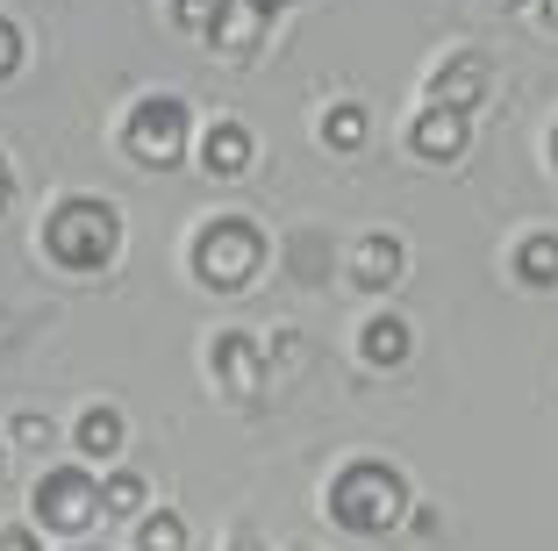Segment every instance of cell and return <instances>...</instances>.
I'll use <instances>...</instances> for the list:
<instances>
[{"mask_svg":"<svg viewBox=\"0 0 558 551\" xmlns=\"http://www.w3.org/2000/svg\"><path fill=\"white\" fill-rule=\"evenodd\" d=\"M258 259H265V237H258V223H244V215H215L208 229L194 237V273H201V287H244L251 273H258Z\"/></svg>","mask_w":558,"mask_h":551,"instance_id":"obj_3","label":"cell"},{"mask_svg":"<svg viewBox=\"0 0 558 551\" xmlns=\"http://www.w3.org/2000/svg\"><path fill=\"white\" fill-rule=\"evenodd\" d=\"M136 544L144 551H186V523L172 516V508H150L144 530H136Z\"/></svg>","mask_w":558,"mask_h":551,"instance_id":"obj_17","label":"cell"},{"mask_svg":"<svg viewBox=\"0 0 558 551\" xmlns=\"http://www.w3.org/2000/svg\"><path fill=\"white\" fill-rule=\"evenodd\" d=\"M15 65H22V29H15L8 15H0V80H8Z\"/></svg>","mask_w":558,"mask_h":551,"instance_id":"obj_18","label":"cell"},{"mask_svg":"<svg viewBox=\"0 0 558 551\" xmlns=\"http://www.w3.org/2000/svg\"><path fill=\"white\" fill-rule=\"evenodd\" d=\"M544 15H551V29H558V0H544Z\"/></svg>","mask_w":558,"mask_h":551,"instance_id":"obj_21","label":"cell"},{"mask_svg":"<svg viewBox=\"0 0 558 551\" xmlns=\"http://www.w3.org/2000/svg\"><path fill=\"white\" fill-rule=\"evenodd\" d=\"M44 251L65 265V273H100V265L122 251V215L108 208V201H94V194H72V201L50 208Z\"/></svg>","mask_w":558,"mask_h":551,"instance_id":"obj_2","label":"cell"},{"mask_svg":"<svg viewBox=\"0 0 558 551\" xmlns=\"http://www.w3.org/2000/svg\"><path fill=\"white\" fill-rule=\"evenodd\" d=\"M359 351H365V366H409L415 337H409V323H401V315H373V323H365V337H359Z\"/></svg>","mask_w":558,"mask_h":551,"instance_id":"obj_12","label":"cell"},{"mask_svg":"<svg viewBox=\"0 0 558 551\" xmlns=\"http://www.w3.org/2000/svg\"><path fill=\"white\" fill-rule=\"evenodd\" d=\"M72 438H80L86 458H116L122 452V416L116 408H86V416L72 422Z\"/></svg>","mask_w":558,"mask_h":551,"instance_id":"obj_13","label":"cell"},{"mask_svg":"<svg viewBox=\"0 0 558 551\" xmlns=\"http://www.w3.org/2000/svg\"><path fill=\"white\" fill-rule=\"evenodd\" d=\"M480 86H487V58H480V50H451L437 65V80H429V100H437V108H473Z\"/></svg>","mask_w":558,"mask_h":551,"instance_id":"obj_7","label":"cell"},{"mask_svg":"<svg viewBox=\"0 0 558 551\" xmlns=\"http://www.w3.org/2000/svg\"><path fill=\"white\" fill-rule=\"evenodd\" d=\"M208 358H215V380L222 387H236V394H258V344L251 337H236V330H222V337L208 344Z\"/></svg>","mask_w":558,"mask_h":551,"instance_id":"obj_8","label":"cell"},{"mask_svg":"<svg viewBox=\"0 0 558 551\" xmlns=\"http://www.w3.org/2000/svg\"><path fill=\"white\" fill-rule=\"evenodd\" d=\"M351 279H359V287H395V279H401V243L387 237V229L359 237V243H351Z\"/></svg>","mask_w":558,"mask_h":551,"instance_id":"obj_10","label":"cell"},{"mask_svg":"<svg viewBox=\"0 0 558 551\" xmlns=\"http://www.w3.org/2000/svg\"><path fill=\"white\" fill-rule=\"evenodd\" d=\"M551 165H558V136H551Z\"/></svg>","mask_w":558,"mask_h":551,"instance_id":"obj_23","label":"cell"},{"mask_svg":"<svg viewBox=\"0 0 558 551\" xmlns=\"http://www.w3.org/2000/svg\"><path fill=\"white\" fill-rule=\"evenodd\" d=\"M415 151H423V158H459L465 151V108H437V100H429L423 115H415Z\"/></svg>","mask_w":558,"mask_h":551,"instance_id":"obj_9","label":"cell"},{"mask_svg":"<svg viewBox=\"0 0 558 551\" xmlns=\"http://www.w3.org/2000/svg\"><path fill=\"white\" fill-rule=\"evenodd\" d=\"M501 8H509V0H501Z\"/></svg>","mask_w":558,"mask_h":551,"instance_id":"obj_24","label":"cell"},{"mask_svg":"<svg viewBox=\"0 0 558 551\" xmlns=\"http://www.w3.org/2000/svg\"><path fill=\"white\" fill-rule=\"evenodd\" d=\"M265 22H272V0H215V15H208V44L215 50H230V58H244V50H258Z\"/></svg>","mask_w":558,"mask_h":551,"instance_id":"obj_6","label":"cell"},{"mask_svg":"<svg viewBox=\"0 0 558 551\" xmlns=\"http://www.w3.org/2000/svg\"><path fill=\"white\" fill-rule=\"evenodd\" d=\"M100 508H108V516H136V508H144V472H108V480H100Z\"/></svg>","mask_w":558,"mask_h":551,"instance_id":"obj_16","label":"cell"},{"mask_svg":"<svg viewBox=\"0 0 558 551\" xmlns=\"http://www.w3.org/2000/svg\"><path fill=\"white\" fill-rule=\"evenodd\" d=\"M201 165H208L215 179L244 172V165H251V130H244V122H215V130L201 136Z\"/></svg>","mask_w":558,"mask_h":551,"instance_id":"obj_11","label":"cell"},{"mask_svg":"<svg viewBox=\"0 0 558 551\" xmlns=\"http://www.w3.org/2000/svg\"><path fill=\"white\" fill-rule=\"evenodd\" d=\"M0 551H36V537H29V530H15V523H8V530H0Z\"/></svg>","mask_w":558,"mask_h":551,"instance_id":"obj_20","label":"cell"},{"mask_svg":"<svg viewBox=\"0 0 558 551\" xmlns=\"http://www.w3.org/2000/svg\"><path fill=\"white\" fill-rule=\"evenodd\" d=\"M409 516V480H401L387 458H351L337 480H329V523L337 530H359V537H379Z\"/></svg>","mask_w":558,"mask_h":551,"instance_id":"obj_1","label":"cell"},{"mask_svg":"<svg viewBox=\"0 0 558 551\" xmlns=\"http://www.w3.org/2000/svg\"><path fill=\"white\" fill-rule=\"evenodd\" d=\"M186 136H194V115H186V100H172V94L136 100L130 122H122V144H130L144 165H180Z\"/></svg>","mask_w":558,"mask_h":551,"instance_id":"obj_5","label":"cell"},{"mask_svg":"<svg viewBox=\"0 0 558 551\" xmlns=\"http://www.w3.org/2000/svg\"><path fill=\"white\" fill-rule=\"evenodd\" d=\"M94 516H100V480L86 466H50L36 480V523L50 537H86Z\"/></svg>","mask_w":558,"mask_h":551,"instance_id":"obj_4","label":"cell"},{"mask_svg":"<svg viewBox=\"0 0 558 551\" xmlns=\"http://www.w3.org/2000/svg\"><path fill=\"white\" fill-rule=\"evenodd\" d=\"M0 201H8V165H0Z\"/></svg>","mask_w":558,"mask_h":551,"instance_id":"obj_22","label":"cell"},{"mask_svg":"<svg viewBox=\"0 0 558 551\" xmlns=\"http://www.w3.org/2000/svg\"><path fill=\"white\" fill-rule=\"evenodd\" d=\"M208 15H215V0H172V22L180 29H208Z\"/></svg>","mask_w":558,"mask_h":551,"instance_id":"obj_19","label":"cell"},{"mask_svg":"<svg viewBox=\"0 0 558 551\" xmlns=\"http://www.w3.org/2000/svg\"><path fill=\"white\" fill-rule=\"evenodd\" d=\"M515 273H523L530 287H551V279H558V237H551V229L523 237V251H515Z\"/></svg>","mask_w":558,"mask_h":551,"instance_id":"obj_14","label":"cell"},{"mask_svg":"<svg viewBox=\"0 0 558 551\" xmlns=\"http://www.w3.org/2000/svg\"><path fill=\"white\" fill-rule=\"evenodd\" d=\"M0 458H8V452H0Z\"/></svg>","mask_w":558,"mask_h":551,"instance_id":"obj_25","label":"cell"},{"mask_svg":"<svg viewBox=\"0 0 558 551\" xmlns=\"http://www.w3.org/2000/svg\"><path fill=\"white\" fill-rule=\"evenodd\" d=\"M323 144L329 151H359L365 144V108H359V100H344V108L323 115Z\"/></svg>","mask_w":558,"mask_h":551,"instance_id":"obj_15","label":"cell"}]
</instances>
